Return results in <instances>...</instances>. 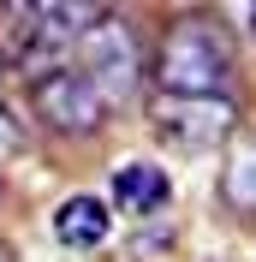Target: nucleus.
I'll return each mask as SVG.
<instances>
[{
	"label": "nucleus",
	"mask_w": 256,
	"mask_h": 262,
	"mask_svg": "<svg viewBox=\"0 0 256 262\" xmlns=\"http://www.w3.org/2000/svg\"><path fill=\"white\" fill-rule=\"evenodd\" d=\"M226 72H232V48L215 18L185 12L161 36V54H155L161 96H226Z\"/></svg>",
	"instance_id": "obj_1"
},
{
	"label": "nucleus",
	"mask_w": 256,
	"mask_h": 262,
	"mask_svg": "<svg viewBox=\"0 0 256 262\" xmlns=\"http://www.w3.org/2000/svg\"><path fill=\"white\" fill-rule=\"evenodd\" d=\"M18 143H24V131H18V119H12V107L0 101V155H18Z\"/></svg>",
	"instance_id": "obj_8"
},
{
	"label": "nucleus",
	"mask_w": 256,
	"mask_h": 262,
	"mask_svg": "<svg viewBox=\"0 0 256 262\" xmlns=\"http://www.w3.org/2000/svg\"><path fill=\"white\" fill-rule=\"evenodd\" d=\"M239 125L232 96H155V131L173 149H208L226 143Z\"/></svg>",
	"instance_id": "obj_3"
},
{
	"label": "nucleus",
	"mask_w": 256,
	"mask_h": 262,
	"mask_svg": "<svg viewBox=\"0 0 256 262\" xmlns=\"http://www.w3.org/2000/svg\"><path fill=\"white\" fill-rule=\"evenodd\" d=\"M226 203L232 209H256V143H232V161H226Z\"/></svg>",
	"instance_id": "obj_7"
},
{
	"label": "nucleus",
	"mask_w": 256,
	"mask_h": 262,
	"mask_svg": "<svg viewBox=\"0 0 256 262\" xmlns=\"http://www.w3.org/2000/svg\"><path fill=\"white\" fill-rule=\"evenodd\" d=\"M250 24H256V12H250Z\"/></svg>",
	"instance_id": "obj_9"
},
{
	"label": "nucleus",
	"mask_w": 256,
	"mask_h": 262,
	"mask_svg": "<svg viewBox=\"0 0 256 262\" xmlns=\"http://www.w3.org/2000/svg\"><path fill=\"white\" fill-rule=\"evenodd\" d=\"M36 114H42V125L54 131V137H96L101 119H108V107L96 101V90L72 72V66H60V72H48V78H36Z\"/></svg>",
	"instance_id": "obj_4"
},
{
	"label": "nucleus",
	"mask_w": 256,
	"mask_h": 262,
	"mask_svg": "<svg viewBox=\"0 0 256 262\" xmlns=\"http://www.w3.org/2000/svg\"><path fill=\"white\" fill-rule=\"evenodd\" d=\"M54 238L66 250H96L108 238V203L101 196H66L54 209Z\"/></svg>",
	"instance_id": "obj_5"
},
{
	"label": "nucleus",
	"mask_w": 256,
	"mask_h": 262,
	"mask_svg": "<svg viewBox=\"0 0 256 262\" xmlns=\"http://www.w3.org/2000/svg\"><path fill=\"white\" fill-rule=\"evenodd\" d=\"M78 78L96 90L101 107H125L137 96V83H143V48H137V36H131L125 18L101 12L78 36Z\"/></svg>",
	"instance_id": "obj_2"
},
{
	"label": "nucleus",
	"mask_w": 256,
	"mask_h": 262,
	"mask_svg": "<svg viewBox=\"0 0 256 262\" xmlns=\"http://www.w3.org/2000/svg\"><path fill=\"white\" fill-rule=\"evenodd\" d=\"M167 173H161L155 161H125L119 173H113V209H125V214H149L167 203Z\"/></svg>",
	"instance_id": "obj_6"
}]
</instances>
